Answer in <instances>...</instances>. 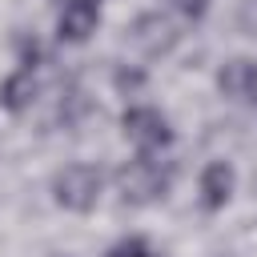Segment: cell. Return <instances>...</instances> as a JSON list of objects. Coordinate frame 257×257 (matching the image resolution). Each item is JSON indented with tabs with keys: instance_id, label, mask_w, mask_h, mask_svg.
<instances>
[{
	"instance_id": "7c38bea8",
	"label": "cell",
	"mask_w": 257,
	"mask_h": 257,
	"mask_svg": "<svg viewBox=\"0 0 257 257\" xmlns=\"http://www.w3.org/2000/svg\"><path fill=\"white\" fill-rule=\"evenodd\" d=\"M253 100H257V60H253Z\"/></svg>"
},
{
	"instance_id": "277c9868",
	"label": "cell",
	"mask_w": 257,
	"mask_h": 257,
	"mask_svg": "<svg viewBox=\"0 0 257 257\" xmlns=\"http://www.w3.org/2000/svg\"><path fill=\"white\" fill-rule=\"evenodd\" d=\"M120 124H124V137H128V141H133L141 153H161V149L173 141L169 120H165L157 108H149V104L128 108V112L120 116Z\"/></svg>"
},
{
	"instance_id": "9c48e42d",
	"label": "cell",
	"mask_w": 257,
	"mask_h": 257,
	"mask_svg": "<svg viewBox=\"0 0 257 257\" xmlns=\"http://www.w3.org/2000/svg\"><path fill=\"white\" fill-rule=\"evenodd\" d=\"M108 257H153V253H149V245H145L141 237H128V241H120Z\"/></svg>"
},
{
	"instance_id": "30bf717a",
	"label": "cell",
	"mask_w": 257,
	"mask_h": 257,
	"mask_svg": "<svg viewBox=\"0 0 257 257\" xmlns=\"http://www.w3.org/2000/svg\"><path fill=\"white\" fill-rule=\"evenodd\" d=\"M173 8H177L185 20H201L205 8H209V0H173Z\"/></svg>"
},
{
	"instance_id": "8fae6325",
	"label": "cell",
	"mask_w": 257,
	"mask_h": 257,
	"mask_svg": "<svg viewBox=\"0 0 257 257\" xmlns=\"http://www.w3.org/2000/svg\"><path fill=\"white\" fill-rule=\"evenodd\" d=\"M241 28L245 32H257V0H241Z\"/></svg>"
},
{
	"instance_id": "7a4b0ae2",
	"label": "cell",
	"mask_w": 257,
	"mask_h": 257,
	"mask_svg": "<svg viewBox=\"0 0 257 257\" xmlns=\"http://www.w3.org/2000/svg\"><path fill=\"white\" fill-rule=\"evenodd\" d=\"M52 193H56V205H64L72 213H84L100 197V169L96 165H84V161L64 165L56 173V181H52Z\"/></svg>"
},
{
	"instance_id": "ba28073f",
	"label": "cell",
	"mask_w": 257,
	"mask_h": 257,
	"mask_svg": "<svg viewBox=\"0 0 257 257\" xmlns=\"http://www.w3.org/2000/svg\"><path fill=\"white\" fill-rule=\"evenodd\" d=\"M217 84L233 100H253V60H229L217 72Z\"/></svg>"
},
{
	"instance_id": "52a82bcc",
	"label": "cell",
	"mask_w": 257,
	"mask_h": 257,
	"mask_svg": "<svg viewBox=\"0 0 257 257\" xmlns=\"http://www.w3.org/2000/svg\"><path fill=\"white\" fill-rule=\"evenodd\" d=\"M229 193H233V169L225 161L205 165V173H201V205L205 209H221L229 201Z\"/></svg>"
},
{
	"instance_id": "6da1fadb",
	"label": "cell",
	"mask_w": 257,
	"mask_h": 257,
	"mask_svg": "<svg viewBox=\"0 0 257 257\" xmlns=\"http://www.w3.org/2000/svg\"><path fill=\"white\" fill-rule=\"evenodd\" d=\"M169 165L157 157V153H137L120 173H116V185H120V197L128 205H153L165 197L169 189Z\"/></svg>"
},
{
	"instance_id": "5b68a950",
	"label": "cell",
	"mask_w": 257,
	"mask_h": 257,
	"mask_svg": "<svg viewBox=\"0 0 257 257\" xmlns=\"http://www.w3.org/2000/svg\"><path fill=\"white\" fill-rule=\"evenodd\" d=\"M100 20V0H60V16H56V36L68 44L88 40V32Z\"/></svg>"
},
{
	"instance_id": "4fadbf2b",
	"label": "cell",
	"mask_w": 257,
	"mask_h": 257,
	"mask_svg": "<svg viewBox=\"0 0 257 257\" xmlns=\"http://www.w3.org/2000/svg\"><path fill=\"white\" fill-rule=\"evenodd\" d=\"M56 4H60V0H56Z\"/></svg>"
},
{
	"instance_id": "8992f818",
	"label": "cell",
	"mask_w": 257,
	"mask_h": 257,
	"mask_svg": "<svg viewBox=\"0 0 257 257\" xmlns=\"http://www.w3.org/2000/svg\"><path fill=\"white\" fill-rule=\"evenodd\" d=\"M32 96H36V72H32V64H20V68L4 80L0 104H4L8 112H24V108L32 104Z\"/></svg>"
},
{
	"instance_id": "3957f363",
	"label": "cell",
	"mask_w": 257,
	"mask_h": 257,
	"mask_svg": "<svg viewBox=\"0 0 257 257\" xmlns=\"http://www.w3.org/2000/svg\"><path fill=\"white\" fill-rule=\"evenodd\" d=\"M124 44H133L141 56H161V52H169L177 44V24L169 16H161V12H145V16H137L128 24Z\"/></svg>"
}]
</instances>
